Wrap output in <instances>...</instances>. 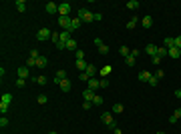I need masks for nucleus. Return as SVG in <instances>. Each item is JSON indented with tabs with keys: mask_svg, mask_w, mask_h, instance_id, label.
<instances>
[{
	"mask_svg": "<svg viewBox=\"0 0 181 134\" xmlns=\"http://www.w3.org/2000/svg\"><path fill=\"white\" fill-rule=\"evenodd\" d=\"M151 62H153L155 66H159V62H161V58H159V56H151Z\"/></svg>",
	"mask_w": 181,
	"mask_h": 134,
	"instance_id": "obj_43",
	"label": "nucleus"
},
{
	"mask_svg": "<svg viewBox=\"0 0 181 134\" xmlns=\"http://www.w3.org/2000/svg\"><path fill=\"white\" fill-rule=\"evenodd\" d=\"M123 110H125V106H123V104H115V106H113V114H121Z\"/></svg>",
	"mask_w": 181,
	"mask_h": 134,
	"instance_id": "obj_29",
	"label": "nucleus"
},
{
	"mask_svg": "<svg viewBox=\"0 0 181 134\" xmlns=\"http://www.w3.org/2000/svg\"><path fill=\"white\" fill-rule=\"evenodd\" d=\"M101 120H103V124L111 126V124H113V112H105L103 116H101Z\"/></svg>",
	"mask_w": 181,
	"mask_h": 134,
	"instance_id": "obj_11",
	"label": "nucleus"
},
{
	"mask_svg": "<svg viewBox=\"0 0 181 134\" xmlns=\"http://www.w3.org/2000/svg\"><path fill=\"white\" fill-rule=\"evenodd\" d=\"M103 104V98H101L99 94H95V98H93V106H101Z\"/></svg>",
	"mask_w": 181,
	"mask_h": 134,
	"instance_id": "obj_32",
	"label": "nucleus"
},
{
	"mask_svg": "<svg viewBox=\"0 0 181 134\" xmlns=\"http://www.w3.org/2000/svg\"><path fill=\"white\" fill-rule=\"evenodd\" d=\"M99 72H101V78H107L109 74L113 72V66H111V64H107V66H103V68H101Z\"/></svg>",
	"mask_w": 181,
	"mask_h": 134,
	"instance_id": "obj_14",
	"label": "nucleus"
},
{
	"mask_svg": "<svg viewBox=\"0 0 181 134\" xmlns=\"http://www.w3.org/2000/svg\"><path fill=\"white\" fill-rule=\"evenodd\" d=\"M71 40V32H67V30H62L60 32V40L56 42V48L59 50H62V48H67V42Z\"/></svg>",
	"mask_w": 181,
	"mask_h": 134,
	"instance_id": "obj_3",
	"label": "nucleus"
},
{
	"mask_svg": "<svg viewBox=\"0 0 181 134\" xmlns=\"http://www.w3.org/2000/svg\"><path fill=\"white\" fill-rule=\"evenodd\" d=\"M79 78H80V82H89V80H91V76H89L87 72H80V74H79Z\"/></svg>",
	"mask_w": 181,
	"mask_h": 134,
	"instance_id": "obj_36",
	"label": "nucleus"
},
{
	"mask_svg": "<svg viewBox=\"0 0 181 134\" xmlns=\"http://www.w3.org/2000/svg\"><path fill=\"white\" fill-rule=\"evenodd\" d=\"M77 68H79V70H87L89 64H85V60H77Z\"/></svg>",
	"mask_w": 181,
	"mask_h": 134,
	"instance_id": "obj_33",
	"label": "nucleus"
},
{
	"mask_svg": "<svg viewBox=\"0 0 181 134\" xmlns=\"http://www.w3.org/2000/svg\"><path fill=\"white\" fill-rule=\"evenodd\" d=\"M44 10H47L48 14H59V4H54V2H48L47 6H44Z\"/></svg>",
	"mask_w": 181,
	"mask_h": 134,
	"instance_id": "obj_10",
	"label": "nucleus"
},
{
	"mask_svg": "<svg viewBox=\"0 0 181 134\" xmlns=\"http://www.w3.org/2000/svg\"><path fill=\"white\" fill-rule=\"evenodd\" d=\"M28 76H30V68H28V66L18 68V78H24V80H26Z\"/></svg>",
	"mask_w": 181,
	"mask_h": 134,
	"instance_id": "obj_12",
	"label": "nucleus"
},
{
	"mask_svg": "<svg viewBox=\"0 0 181 134\" xmlns=\"http://www.w3.org/2000/svg\"><path fill=\"white\" fill-rule=\"evenodd\" d=\"M169 56H171V58H179V56H181V50H179V48H169Z\"/></svg>",
	"mask_w": 181,
	"mask_h": 134,
	"instance_id": "obj_22",
	"label": "nucleus"
},
{
	"mask_svg": "<svg viewBox=\"0 0 181 134\" xmlns=\"http://www.w3.org/2000/svg\"><path fill=\"white\" fill-rule=\"evenodd\" d=\"M68 12H71V4L68 2L59 4V16H68Z\"/></svg>",
	"mask_w": 181,
	"mask_h": 134,
	"instance_id": "obj_7",
	"label": "nucleus"
},
{
	"mask_svg": "<svg viewBox=\"0 0 181 134\" xmlns=\"http://www.w3.org/2000/svg\"><path fill=\"white\" fill-rule=\"evenodd\" d=\"M59 86H60V90H62V92H68V90H71V82H68V78H67V80H62Z\"/></svg>",
	"mask_w": 181,
	"mask_h": 134,
	"instance_id": "obj_23",
	"label": "nucleus"
},
{
	"mask_svg": "<svg viewBox=\"0 0 181 134\" xmlns=\"http://www.w3.org/2000/svg\"><path fill=\"white\" fill-rule=\"evenodd\" d=\"M119 54H121V56H125V58H127L129 54H131V50H129L127 46H121V48H119Z\"/></svg>",
	"mask_w": 181,
	"mask_h": 134,
	"instance_id": "obj_28",
	"label": "nucleus"
},
{
	"mask_svg": "<svg viewBox=\"0 0 181 134\" xmlns=\"http://www.w3.org/2000/svg\"><path fill=\"white\" fill-rule=\"evenodd\" d=\"M74 58H77V60H85V50H77V52H74Z\"/></svg>",
	"mask_w": 181,
	"mask_h": 134,
	"instance_id": "obj_34",
	"label": "nucleus"
},
{
	"mask_svg": "<svg viewBox=\"0 0 181 134\" xmlns=\"http://www.w3.org/2000/svg\"><path fill=\"white\" fill-rule=\"evenodd\" d=\"M62 80H67V70H56V74H54L53 82H54V84H60Z\"/></svg>",
	"mask_w": 181,
	"mask_h": 134,
	"instance_id": "obj_6",
	"label": "nucleus"
},
{
	"mask_svg": "<svg viewBox=\"0 0 181 134\" xmlns=\"http://www.w3.org/2000/svg\"><path fill=\"white\" fill-rule=\"evenodd\" d=\"M83 98H85V102H93V98H95V90H91V88L83 90Z\"/></svg>",
	"mask_w": 181,
	"mask_h": 134,
	"instance_id": "obj_9",
	"label": "nucleus"
},
{
	"mask_svg": "<svg viewBox=\"0 0 181 134\" xmlns=\"http://www.w3.org/2000/svg\"><path fill=\"white\" fill-rule=\"evenodd\" d=\"M151 76H153V74L149 72V70H141V72H139V80L141 82H149V80H151Z\"/></svg>",
	"mask_w": 181,
	"mask_h": 134,
	"instance_id": "obj_13",
	"label": "nucleus"
},
{
	"mask_svg": "<svg viewBox=\"0 0 181 134\" xmlns=\"http://www.w3.org/2000/svg\"><path fill=\"white\" fill-rule=\"evenodd\" d=\"M47 76H36V84H40V86H44V84H47Z\"/></svg>",
	"mask_w": 181,
	"mask_h": 134,
	"instance_id": "obj_35",
	"label": "nucleus"
},
{
	"mask_svg": "<svg viewBox=\"0 0 181 134\" xmlns=\"http://www.w3.org/2000/svg\"><path fill=\"white\" fill-rule=\"evenodd\" d=\"M67 50H74V52L79 50V48H77V40H74V38H71V40L67 42Z\"/></svg>",
	"mask_w": 181,
	"mask_h": 134,
	"instance_id": "obj_24",
	"label": "nucleus"
},
{
	"mask_svg": "<svg viewBox=\"0 0 181 134\" xmlns=\"http://www.w3.org/2000/svg\"><path fill=\"white\" fill-rule=\"evenodd\" d=\"M26 66H28V68L36 66V58H30V56H28V60H26Z\"/></svg>",
	"mask_w": 181,
	"mask_h": 134,
	"instance_id": "obj_37",
	"label": "nucleus"
},
{
	"mask_svg": "<svg viewBox=\"0 0 181 134\" xmlns=\"http://www.w3.org/2000/svg\"><path fill=\"white\" fill-rule=\"evenodd\" d=\"M137 22H139V18H137V16H133V18L127 22V28H129V30H133V28L137 26Z\"/></svg>",
	"mask_w": 181,
	"mask_h": 134,
	"instance_id": "obj_26",
	"label": "nucleus"
},
{
	"mask_svg": "<svg viewBox=\"0 0 181 134\" xmlns=\"http://www.w3.org/2000/svg\"><path fill=\"white\" fill-rule=\"evenodd\" d=\"M0 126H2V128L8 126V118H6V116H2V118H0Z\"/></svg>",
	"mask_w": 181,
	"mask_h": 134,
	"instance_id": "obj_41",
	"label": "nucleus"
},
{
	"mask_svg": "<svg viewBox=\"0 0 181 134\" xmlns=\"http://www.w3.org/2000/svg\"><path fill=\"white\" fill-rule=\"evenodd\" d=\"M91 106H93V102H83V108L85 110H91Z\"/></svg>",
	"mask_w": 181,
	"mask_h": 134,
	"instance_id": "obj_47",
	"label": "nucleus"
},
{
	"mask_svg": "<svg viewBox=\"0 0 181 134\" xmlns=\"http://www.w3.org/2000/svg\"><path fill=\"white\" fill-rule=\"evenodd\" d=\"M48 134H56V132H48Z\"/></svg>",
	"mask_w": 181,
	"mask_h": 134,
	"instance_id": "obj_50",
	"label": "nucleus"
},
{
	"mask_svg": "<svg viewBox=\"0 0 181 134\" xmlns=\"http://www.w3.org/2000/svg\"><path fill=\"white\" fill-rule=\"evenodd\" d=\"M10 102H12V94H10V92H4V94H2V100H0V112H2V116L8 112Z\"/></svg>",
	"mask_w": 181,
	"mask_h": 134,
	"instance_id": "obj_1",
	"label": "nucleus"
},
{
	"mask_svg": "<svg viewBox=\"0 0 181 134\" xmlns=\"http://www.w3.org/2000/svg\"><path fill=\"white\" fill-rule=\"evenodd\" d=\"M141 24H143L145 28H151V26H153V18H151V16L147 14V16H145V18L141 20Z\"/></svg>",
	"mask_w": 181,
	"mask_h": 134,
	"instance_id": "obj_19",
	"label": "nucleus"
},
{
	"mask_svg": "<svg viewBox=\"0 0 181 134\" xmlns=\"http://www.w3.org/2000/svg\"><path fill=\"white\" fill-rule=\"evenodd\" d=\"M71 22H73V18H68V16H59V24L65 30H68V26H71Z\"/></svg>",
	"mask_w": 181,
	"mask_h": 134,
	"instance_id": "obj_8",
	"label": "nucleus"
},
{
	"mask_svg": "<svg viewBox=\"0 0 181 134\" xmlns=\"http://www.w3.org/2000/svg\"><path fill=\"white\" fill-rule=\"evenodd\" d=\"M163 74H165L163 70H155V74H153V76H155V78H163Z\"/></svg>",
	"mask_w": 181,
	"mask_h": 134,
	"instance_id": "obj_45",
	"label": "nucleus"
},
{
	"mask_svg": "<svg viewBox=\"0 0 181 134\" xmlns=\"http://www.w3.org/2000/svg\"><path fill=\"white\" fill-rule=\"evenodd\" d=\"M155 56H159V58H165V56H169V50L165 46H157V54Z\"/></svg>",
	"mask_w": 181,
	"mask_h": 134,
	"instance_id": "obj_17",
	"label": "nucleus"
},
{
	"mask_svg": "<svg viewBox=\"0 0 181 134\" xmlns=\"http://www.w3.org/2000/svg\"><path fill=\"white\" fill-rule=\"evenodd\" d=\"M95 46L99 48V52L101 54H109V46L105 44V42L101 40V38H95Z\"/></svg>",
	"mask_w": 181,
	"mask_h": 134,
	"instance_id": "obj_5",
	"label": "nucleus"
},
{
	"mask_svg": "<svg viewBox=\"0 0 181 134\" xmlns=\"http://www.w3.org/2000/svg\"><path fill=\"white\" fill-rule=\"evenodd\" d=\"M36 102H38V104H47V102H48V96H47V94H40L38 98H36Z\"/></svg>",
	"mask_w": 181,
	"mask_h": 134,
	"instance_id": "obj_30",
	"label": "nucleus"
},
{
	"mask_svg": "<svg viewBox=\"0 0 181 134\" xmlns=\"http://www.w3.org/2000/svg\"><path fill=\"white\" fill-rule=\"evenodd\" d=\"M16 86H18V88H24V86H26V80H24V78H18V80H16Z\"/></svg>",
	"mask_w": 181,
	"mask_h": 134,
	"instance_id": "obj_40",
	"label": "nucleus"
},
{
	"mask_svg": "<svg viewBox=\"0 0 181 134\" xmlns=\"http://www.w3.org/2000/svg\"><path fill=\"white\" fill-rule=\"evenodd\" d=\"M109 86V80L107 78H101V88H107Z\"/></svg>",
	"mask_w": 181,
	"mask_h": 134,
	"instance_id": "obj_46",
	"label": "nucleus"
},
{
	"mask_svg": "<svg viewBox=\"0 0 181 134\" xmlns=\"http://www.w3.org/2000/svg\"><path fill=\"white\" fill-rule=\"evenodd\" d=\"M79 18H80V22H93L95 14L91 12V10H87V8H80L79 10Z\"/></svg>",
	"mask_w": 181,
	"mask_h": 134,
	"instance_id": "obj_2",
	"label": "nucleus"
},
{
	"mask_svg": "<svg viewBox=\"0 0 181 134\" xmlns=\"http://www.w3.org/2000/svg\"><path fill=\"white\" fill-rule=\"evenodd\" d=\"M85 72H87L89 76H91V78H95V74L99 72V70H97V66H95V64H89V68L85 70Z\"/></svg>",
	"mask_w": 181,
	"mask_h": 134,
	"instance_id": "obj_20",
	"label": "nucleus"
},
{
	"mask_svg": "<svg viewBox=\"0 0 181 134\" xmlns=\"http://www.w3.org/2000/svg\"><path fill=\"white\" fill-rule=\"evenodd\" d=\"M16 8H18V12H24L26 10V2L24 0H16Z\"/></svg>",
	"mask_w": 181,
	"mask_h": 134,
	"instance_id": "obj_27",
	"label": "nucleus"
},
{
	"mask_svg": "<svg viewBox=\"0 0 181 134\" xmlns=\"http://www.w3.org/2000/svg\"><path fill=\"white\" fill-rule=\"evenodd\" d=\"M175 96H177V98H181V90H175Z\"/></svg>",
	"mask_w": 181,
	"mask_h": 134,
	"instance_id": "obj_49",
	"label": "nucleus"
},
{
	"mask_svg": "<svg viewBox=\"0 0 181 134\" xmlns=\"http://www.w3.org/2000/svg\"><path fill=\"white\" fill-rule=\"evenodd\" d=\"M149 84H151V86H157V84H159V78H155V76H151V80H149Z\"/></svg>",
	"mask_w": 181,
	"mask_h": 134,
	"instance_id": "obj_42",
	"label": "nucleus"
},
{
	"mask_svg": "<svg viewBox=\"0 0 181 134\" xmlns=\"http://www.w3.org/2000/svg\"><path fill=\"white\" fill-rule=\"evenodd\" d=\"M145 52H147L149 56H155V54H157V46H155V44H147V46H145Z\"/></svg>",
	"mask_w": 181,
	"mask_h": 134,
	"instance_id": "obj_18",
	"label": "nucleus"
},
{
	"mask_svg": "<svg viewBox=\"0 0 181 134\" xmlns=\"http://www.w3.org/2000/svg\"><path fill=\"white\" fill-rule=\"evenodd\" d=\"M53 36V30L50 28H40L38 32H36V40H48Z\"/></svg>",
	"mask_w": 181,
	"mask_h": 134,
	"instance_id": "obj_4",
	"label": "nucleus"
},
{
	"mask_svg": "<svg viewBox=\"0 0 181 134\" xmlns=\"http://www.w3.org/2000/svg\"><path fill=\"white\" fill-rule=\"evenodd\" d=\"M135 60H137V58H133V56L129 54L127 58H125V64H127V66H135Z\"/></svg>",
	"mask_w": 181,
	"mask_h": 134,
	"instance_id": "obj_31",
	"label": "nucleus"
},
{
	"mask_svg": "<svg viewBox=\"0 0 181 134\" xmlns=\"http://www.w3.org/2000/svg\"><path fill=\"white\" fill-rule=\"evenodd\" d=\"M87 88H91V90H97V88H101V80H97V78H91V80L87 82Z\"/></svg>",
	"mask_w": 181,
	"mask_h": 134,
	"instance_id": "obj_15",
	"label": "nucleus"
},
{
	"mask_svg": "<svg viewBox=\"0 0 181 134\" xmlns=\"http://www.w3.org/2000/svg\"><path fill=\"white\" fill-rule=\"evenodd\" d=\"M173 44H175V48H179V50H181V36H175V38H173Z\"/></svg>",
	"mask_w": 181,
	"mask_h": 134,
	"instance_id": "obj_39",
	"label": "nucleus"
},
{
	"mask_svg": "<svg viewBox=\"0 0 181 134\" xmlns=\"http://www.w3.org/2000/svg\"><path fill=\"white\" fill-rule=\"evenodd\" d=\"M139 6H141V4L137 2V0H129V2H127V8H129V10H137Z\"/></svg>",
	"mask_w": 181,
	"mask_h": 134,
	"instance_id": "obj_25",
	"label": "nucleus"
},
{
	"mask_svg": "<svg viewBox=\"0 0 181 134\" xmlns=\"http://www.w3.org/2000/svg\"><path fill=\"white\" fill-rule=\"evenodd\" d=\"M28 56H30V58H38L40 54H38V50H30V54H28Z\"/></svg>",
	"mask_w": 181,
	"mask_h": 134,
	"instance_id": "obj_44",
	"label": "nucleus"
},
{
	"mask_svg": "<svg viewBox=\"0 0 181 134\" xmlns=\"http://www.w3.org/2000/svg\"><path fill=\"white\" fill-rule=\"evenodd\" d=\"M113 132H115V134H123V130H121V128L117 126V128H115V130H113Z\"/></svg>",
	"mask_w": 181,
	"mask_h": 134,
	"instance_id": "obj_48",
	"label": "nucleus"
},
{
	"mask_svg": "<svg viewBox=\"0 0 181 134\" xmlns=\"http://www.w3.org/2000/svg\"><path fill=\"white\" fill-rule=\"evenodd\" d=\"M179 118H181V108H177V110L173 112V116L169 118V122H171V124H175V122L179 120Z\"/></svg>",
	"mask_w": 181,
	"mask_h": 134,
	"instance_id": "obj_21",
	"label": "nucleus"
},
{
	"mask_svg": "<svg viewBox=\"0 0 181 134\" xmlns=\"http://www.w3.org/2000/svg\"><path fill=\"white\" fill-rule=\"evenodd\" d=\"M173 46H175V44H173V38H165V48L169 50V48H173Z\"/></svg>",
	"mask_w": 181,
	"mask_h": 134,
	"instance_id": "obj_38",
	"label": "nucleus"
},
{
	"mask_svg": "<svg viewBox=\"0 0 181 134\" xmlns=\"http://www.w3.org/2000/svg\"><path fill=\"white\" fill-rule=\"evenodd\" d=\"M47 64H48L47 56H42V54H40L38 58H36V68H47Z\"/></svg>",
	"mask_w": 181,
	"mask_h": 134,
	"instance_id": "obj_16",
	"label": "nucleus"
}]
</instances>
